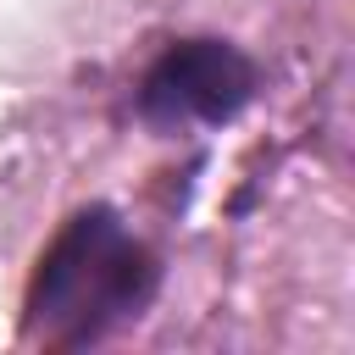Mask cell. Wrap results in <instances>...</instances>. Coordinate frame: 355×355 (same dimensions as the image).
I'll return each instance as SVG.
<instances>
[{
  "label": "cell",
  "mask_w": 355,
  "mask_h": 355,
  "mask_svg": "<svg viewBox=\"0 0 355 355\" xmlns=\"http://www.w3.org/2000/svg\"><path fill=\"white\" fill-rule=\"evenodd\" d=\"M261 94V67L233 39L189 33L172 39L133 89V116L161 133L183 128H222Z\"/></svg>",
  "instance_id": "7a4b0ae2"
},
{
  "label": "cell",
  "mask_w": 355,
  "mask_h": 355,
  "mask_svg": "<svg viewBox=\"0 0 355 355\" xmlns=\"http://www.w3.org/2000/svg\"><path fill=\"white\" fill-rule=\"evenodd\" d=\"M161 288L155 250L116 205H78L39 250L22 288V338L44 349H83L139 322Z\"/></svg>",
  "instance_id": "6da1fadb"
}]
</instances>
